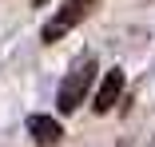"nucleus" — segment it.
I'll return each instance as SVG.
<instances>
[{
  "label": "nucleus",
  "mask_w": 155,
  "mask_h": 147,
  "mask_svg": "<svg viewBox=\"0 0 155 147\" xmlns=\"http://www.w3.org/2000/svg\"><path fill=\"white\" fill-rule=\"evenodd\" d=\"M96 72H100L96 56H84V60L64 76V83H60V92H56V107H60V115H72V111L87 100L91 83H96Z\"/></svg>",
  "instance_id": "f257e3e1"
},
{
  "label": "nucleus",
  "mask_w": 155,
  "mask_h": 147,
  "mask_svg": "<svg viewBox=\"0 0 155 147\" xmlns=\"http://www.w3.org/2000/svg\"><path fill=\"white\" fill-rule=\"evenodd\" d=\"M100 0H64V4L56 8V16L44 24V32H40V40L44 44H56V40H64L72 28L80 24V20H87L91 16V8H96Z\"/></svg>",
  "instance_id": "f03ea898"
},
{
  "label": "nucleus",
  "mask_w": 155,
  "mask_h": 147,
  "mask_svg": "<svg viewBox=\"0 0 155 147\" xmlns=\"http://www.w3.org/2000/svg\"><path fill=\"white\" fill-rule=\"evenodd\" d=\"M123 68H111V72H104V80H100V87H96V100H91V111L96 115H107L115 103H119V96H123Z\"/></svg>",
  "instance_id": "7ed1b4c3"
},
{
  "label": "nucleus",
  "mask_w": 155,
  "mask_h": 147,
  "mask_svg": "<svg viewBox=\"0 0 155 147\" xmlns=\"http://www.w3.org/2000/svg\"><path fill=\"white\" fill-rule=\"evenodd\" d=\"M28 135H32L36 147H60L64 143V127L52 115H28Z\"/></svg>",
  "instance_id": "20e7f679"
},
{
  "label": "nucleus",
  "mask_w": 155,
  "mask_h": 147,
  "mask_svg": "<svg viewBox=\"0 0 155 147\" xmlns=\"http://www.w3.org/2000/svg\"><path fill=\"white\" fill-rule=\"evenodd\" d=\"M44 4H48V0H36V8H44Z\"/></svg>",
  "instance_id": "39448f33"
}]
</instances>
